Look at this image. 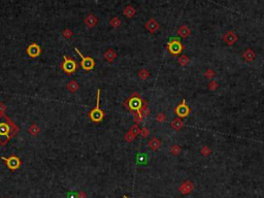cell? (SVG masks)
<instances>
[{
  "label": "cell",
  "mask_w": 264,
  "mask_h": 198,
  "mask_svg": "<svg viewBox=\"0 0 264 198\" xmlns=\"http://www.w3.org/2000/svg\"><path fill=\"white\" fill-rule=\"evenodd\" d=\"M243 57L245 58V60L248 61V62H252V61L255 59V53H254V51L252 50V49H248V50H246L243 52Z\"/></svg>",
  "instance_id": "16"
},
{
  "label": "cell",
  "mask_w": 264,
  "mask_h": 198,
  "mask_svg": "<svg viewBox=\"0 0 264 198\" xmlns=\"http://www.w3.org/2000/svg\"><path fill=\"white\" fill-rule=\"evenodd\" d=\"M138 77H139L141 79H143V81H145V79H148L149 77H150V72H149L147 69L143 68L138 71Z\"/></svg>",
  "instance_id": "23"
},
{
  "label": "cell",
  "mask_w": 264,
  "mask_h": 198,
  "mask_svg": "<svg viewBox=\"0 0 264 198\" xmlns=\"http://www.w3.org/2000/svg\"><path fill=\"white\" fill-rule=\"evenodd\" d=\"M129 132H131L132 134L133 135H138V134H140V129H139V127H138V125L137 124H134L133 126L130 128V130H129Z\"/></svg>",
  "instance_id": "25"
},
{
  "label": "cell",
  "mask_w": 264,
  "mask_h": 198,
  "mask_svg": "<svg viewBox=\"0 0 264 198\" xmlns=\"http://www.w3.org/2000/svg\"><path fill=\"white\" fill-rule=\"evenodd\" d=\"M124 198H128V197H127V196H126V195H125V196H124Z\"/></svg>",
  "instance_id": "38"
},
{
  "label": "cell",
  "mask_w": 264,
  "mask_h": 198,
  "mask_svg": "<svg viewBox=\"0 0 264 198\" xmlns=\"http://www.w3.org/2000/svg\"><path fill=\"white\" fill-rule=\"evenodd\" d=\"M134 138H135V135H133L131 132H129V131L125 134V140L128 141V143H132V141L134 140Z\"/></svg>",
  "instance_id": "28"
},
{
  "label": "cell",
  "mask_w": 264,
  "mask_h": 198,
  "mask_svg": "<svg viewBox=\"0 0 264 198\" xmlns=\"http://www.w3.org/2000/svg\"><path fill=\"white\" fill-rule=\"evenodd\" d=\"M103 56H104V59H105L107 62L111 63V62H114V60L117 58V53L115 52L114 50H111V49H108L105 53H104V55H103Z\"/></svg>",
  "instance_id": "14"
},
{
  "label": "cell",
  "mask_w": 264,
  "mask_h": 198,
  "mask_svg": "<svg viewBox=\"0 0 264 198\" xmlns=\"http://www.w3.org/2000/svg\"><path fill=\"white\" fill-rule=\"evenodd\" d=\"M193 189H194V185H193V183L191 181L184 182L180 186V188H179V190H180V192L182 193L183 195H187V194L191 193L193 191Z\"/></svg>",
  "instance_id": "9"
},
{
  "label": "cell",
  "mask_w": 264,
  "mask_h": 198,
  "mask_svg": "<svg viewBox=\"0 0 264 198\" xmlns=\"http://www.w3.org/2000/svg\"><path fill=\"white\" fill-rule=\"evenodd\" d=\"M5 109H6V106L4 105L3 103H0V118L3 116V114H4Z\"/></svg>",
  "instance_id": "35"
},
{
  "label": "cell",
  "mask_w": 264,
  "mask_h": 198,
  "mask_svg": "<svg viewBox=\"0 0 264 198\" xmlns=\"http://www.w3.org/2000/svg\"><path fill=\"white\" fill-rule=\"evenodd\" d=\"M9 132V127L6 123H0V135H7Z\"/></svg>",
  "instance_id": "21"
},
{
  "label": "cell",
  "mask_w": 264,
  "mask_h": 198,
  "mask_svg": "<svg viewBox=\"0 0 264 198\" xmlns=\"http://www.w3.org/2000/svg\"><path fill=\"white\" fill-rule=\"evenodd\" d=\"M215 75H216V72H215L214 70H211V69L206 70L205 73H204V77H205L206 79H211V77H214Z\"/></svg>",
  "instance_id": "31"
},
{
  "label": "cell",
  "mask_w": 264,
  "mask_h": 198,
  "mask_svg": "<svg viewBox=\"0 0 264 198\" xmlns=\"http://www.w3.org/2000/svg\"><path fill=\"white\" fill-rule=\"evenodd\" d=\"M223 39H224V41L226 42L228 45H234L235 42H236V40H237V35L235 34L234 31H228L224 34Z\"/></svg>",
  "instance_id": "10"
},
{
  "label": "cell",
  "mask_w": 264,
  "mask_h": 198,
  "mask_svg": "<svg viewBox=\"0 0 264 198\" xmlns=\"http://www.w3.org/2000/svg\"><path fill=\"white\" fill-rule=\"evenodd\" d=\"M209 88L211 89V91L217 90V88H218V83L215 82V81H211V82L209 84Z\"/></svg>",
  "instance_id": "33"
},
{
  "label": "cell",
  "mask_w": 264,
  "mask_h": 198,
  "mask_svg": "<svg viewBox=\"0 0 264 198\" xmlns=\"http://www.w3.org/2000/svg\"><path fill=\"white\" fill-rule=\"evenodd\" d=\"M109 24H111V27L117 28V27H119L120 25H121V20H120L118 17H114V18L111 19V21H109Z\"/></svg>",
  "instance_id": "24"
},
{
  "label": "cell",
  "mask_w": 264,
  "mask_h": 198,
  "mask_svg": "<svg viewBox=\"0 0 264 198\" xmlns=\"http://www.w3.org/2000/svg\"><path fill=\"white\" fill-rule=\"evenodd\" d=\"M149 148L151 149V150L153 151H157L159 150V148L161 147V140H159L157 137H153L152 139L149 140Z\"/></svg>",
  "instance_id": "13"
},
{
  "label": "cell",
  "mask_w": 264,
  "mask_h": 198,
  "mask_svg": "<svg viewBox=\"0 0 264 198\" xmlns=\"http://www.w3.org/2000/svg\"><path fill=\"white\" fill-rule=\"evenodd\" d=\"M181 152H182V148H181L180 145H172V147H171V153L173 154L174 156H177V155H179Z\"/></svg>",
  "instance_id": "26"
},
{
  "label": "cell",
  "mask_w": 264,
  "mask_h": 198,
  "mask_svg": "<svg viewBox=\"0 0 264 198\" xmlns=\"http://www.w3.org/2000/svg\"><path fill=\"white\" fill-rule=\"evenodd\" d=\"M75 52H77V54H79V56L82 58V62H81V65H82L83 69L84 70H87V71H89V70H92L94 67H95V61L93 60L91 57H84V56L82 55V53L79 51V49L75 48Z\"/></svg>",
  "instance_id": "4"
},
{
  "label": "cell",
  "mask_w": 264,
  "mask_h": 198,
  "mask_svg": "<svg viewBox=\"0 0 264 198\" xmlns=\"http://www.w3.org/2000/svg\"><path fill=\"white\" fill-rule=\"evenodd\" d=\"M145 28L151 32V33H155L159 29V23L155 19H150L147 23H145Z\"/></svg>",
  "instance_id": "12"
},
{
  "label": "cell",
  "mask_w": 264,
  "mask_h": 198,
  "mask_svg": "<svg viewBox=\"0 0 264 198\" xmlns=\"http://www.w3.org/2000/svg\"><path fill=\"white\" fill-rule=\"evenodd\" d=\"M191 33V30L188 28V26H186V25H183V26H181L179 29H177V34L180 35L181 37H183V38H186V37H188L189 35H190Z\"/></svg>",
  "instance_id": "15"
},
{
  "label": "cell",
  "mask_w": 264,
  "mask_h": 198,
  "mask_svg": "<svg viewBox=\"0 0 264 198\" xmlns=\"http://www.w3.org/2000/svg\"><path fill=\"white\" fill-rule=\"evenodd\" d=\"M62 35H63V37H65L66 39H69V38H71L72 37L73 33H72V31L70 29H64L63 31H62Z\"/></svg>",
  "instance_id": "27"
},
{
  "label": "cell",
  "mask_w": 264,
  "mask_h": 198,
  "mask_svg": "<svg viewBox=\"0 0 264 198\" xmlns=\"http://www.w3.org/2000/svg\"><path fill=\"white\" fill-rule=\"evenodd\" d=\"M179 63H180V65H182V66H187L188 64H189V62H190V58L188 57V56H186V55H182L179 58Z\"/></svg>",
  "instance_id": "22"
},
{
  "label": "cell",
  "mask_w": 264,
  "mask_h": 198,
  "mask_svg": "<svg viewBox=\"0 0 264 198\" xmlns=\"http://www.w3.org/2000/svg\"><path fill=\"white\" fill-rule=\"evenodd\" d=\"M62 68H63L64 72L68 74L73 73L75 70H77V63L75 61L72 60V59L68 58V57H64V62L62 64Z\"/></svg>",
  "instance_id": "5"
},
{
  "label": "cell",
  "mask_w": 264,
  "mask_h": 198,
  "mask_svg": "<svg viewBox=\"0 0 264 198\" xmlns=\"http://www.w3.org/2000/svg\"><path fill=\"white\" fill-rule=\"evenodd\" d=\"M123 13H124V16L127 17V18H132V17L136 13V9H135L132 5H127L126 7L124 8Z\"/></svg>",
  "instance_id": "17"
},
{
  "label": "cell",
  "mask_w": 264,
  "mask_h": 198,
  "mask_svg": "<svg viewBox=\"0 0 264 198\" xmlns=\"http://www.w3.org/2000/svg\"><path fill=\"white\" fill-rule=\"evenodd\" d=\"M167 50L169 51V53L172 55H180L182 53V51L184 50V45H182V42L180 39L177 38H173L172 40L167 43Z\"/></svg>",
  "instance_id": "3"
},
{
  "label": "cell",
  "mask_w": 264,
  "mask_h": 198,
  "mask_svg": "<svg viewBox=\"0 0 264 198\" xmlns=\"http://www.w3.org/2000/svg\"><path fill=\"white\" fill-rule=\"evenodd\" d=\"M156 120H157V122H159V123H164V122H165V120H166L165 114H163V113H160V114H158V115H157V117H156Z\"/></svg>",
  "instance_id": "29"
},
{
  "label": "cell",
  "mask_w": 264,
  "mask_h": 198,
  "mask_svg": "<svg viewBox=\"0 0 264 198\" xmlns=\"http://www.w3.org/2000/svg\"><path fill=\"white\" fill-rule=\"evenodd\" d=\"M77 198H87L86 193L83 192V191H79V193H77Z\"/></svg>",
  "instance_id": "36"
},
{
  "label": "cell",
  "mask_w": 264,
  "mask_h": 198,
  "mask_svg": "<svg viewBox=\"0 0 264 198\" xmlns=\"http://www.w3.org/2000/svg\"><path fill=\"white\" fill-rule=\"evenodd\" d=\"M84 23L86 26H88L89 28H92V27H95L98 23V19L96 16H94L93 13H90L88 15L84 20Z\"/></svg>",
  "instance_id": "11"
},
{
  "label": "cell",
  "mask_w": 264,
  "mask_h": 198,
  "mask_svg": "<svg viewBox=\"0 0 264 198\" xmlns=\"http://www.w3.org/2000/svg\"><path fill=\"white\" fill-rule=\"evenodd\" d=\"M140 134H141L143 137H147V136L150 134V130H149L148 128H143V129L140 130Z\"/></svg>",
  "instance_id": "34"
},
{
  "label": "cell",
  "mask_w": 264,
  "mask_h": 198,
  "mask_svg": "<svg viewBox=\"0 0 264 198\" xmlns=\"http://www.w3.org/2000/svg\"><path fill=\"white\" fill-rule=\"evenodd\" d=\"M40 53H41V49H40V47L37 43H35V42H33V43H31V45L27 48V54L31 57V58H36V57H38V56L40 55Z\"/></svg>",
  "instance_id": "8"
},
{
  "label": "cell",
  "mask_w": 264,
  "mask_h": 198,
  "mask_svg": "<svg viewBox=\"0 0 264 198\" xmlns=\"http://www.w3.org/2000/svg\"><path fill=\"white\" fill-rule=\"evenodd\" d=\"M4 198H7V197H4Z\"/></svg>",
  "instance_id": "39"
},
{
  "label": "cell",
  "mask_w": 264,
  "mask_h": 198,
  "mask_svg": "<svg viewBox=\"0 0 264 198\" xmlns=\"http://www.w3.org/2000/svg\"><path fill=\"white\" fill-rule=\"evenodd\" d=\"M140 114H141L143 117H148L149 115H150V109H149V107H147L145 105L143 106L141 111H140Z\"/></svg>",
  "instance_id": "32"
},
{
  "label": "cell",
  "mask_w": 264,
  "mask_h": 198,
  "mask_svg": "<svg viewBox=\"0 0 264 198\" xmlns=\"http://www.w3.org/2000/svg\"><path fill=\"white\" fill-rule=\"evenodd\" d=\"M28 132H29L30 134L33 135V136H35V135H37L38 133L40 132V128L38 126H37L36 124H32L31 126L28 128Z\"/></svg>",
  "instance_id": "20"
},
{
  "label": "cell",
  "mask_w": 264,
  "mask_h": 198,
  "mask_svg": "<svg viewBox=\"0 0 264 198\" xmlns=\"http://www.w3.org/2000/svg\"><path fill=\"white\" fill-rule=\"evenodd\" d=\"M127 102H128V108H129L130 111H136V113H137V116L143 119V116L140 114V111H141V108H143V100H141V98H140L136 93H134V94L129 98V100H127Z\"/></svg>",
  "instance_id": "1"
},
{
  "label": "cell",
  "mask_w": 264,
  "mask_h": 198,
  "mask_svg": "<svg viewBox=\"0 0 264 198\" xmlns=\"http://www.w3.org/2000/svg\"><path fill=\"white\" fill-rule=\"evenodd\" d=\"M190 107L186 104V100L183 99L182 102L179 104V105L175 107V114L179 116V118H186L190 115Z\"/></svg>",
  "instance_id": "6"
},
{
  "label": "cell",
  "mask_w": 264,
  "mask_h": 198,
  "mask_svg": "<svg viewBox=\"0 0 264 198\" xmlns=\"http://www.w3.org/2000/svg\"><path fill=\"white\" fill-rule=\"evenodd\" d=\"M68 198H77V194H74V193H69Z\"/></svg>",
  "instance_id": "37"
},
{
  "label": "cell",
  "mask_w": 264,
  "mask_h": 198,
  "mask_svg": "<svg viewBox=\"0 0 264 198\" xmlns=\"http://www.w3.org/2000/svg\"><path fill=\"white\" fill-rule=\"evenodd\" d=\"M99 101H100V89L97 90V99H96V107L93 108L92 111H90L89 117L93 122L98 123V122H101L104 118V113L100 109L99 107Z\"/></svg>",
  "instance_id": "2"
},
{
  "label": "cell",
  "mask_w": 264,
  "mask_h": 198,
  "mask_svg": "<svg viewBox=\"0 0 264 198\" xmlns=\"http://www.w3.org/2000/svg\"><path fill=\"white\" fill-rule=\"evenodd\" d=\"M201 154L203 155L204 157H207L211 154V149L209 148V147H202V149H201Z\"/></svg>",
  "instance_id": "30"
},
{
  "label": "cell",
  "mask_w": 264,
  "mask_h": 198,
  "mask_svg": "<svg viewBox=\"0 0 264 198\" xmlns=\"http://www.w3.org/2000/svg\"><path fill=\"white\" fill-rule=\"evenodd\" d=\"M1 159H2L3 161L6 162V165H7V167L11 170H16V169H18L19 167L21 166V160L18 158L17 156H11L9 157V158H5V157H1Z\"/></svg>",
  "instance_id": "7"
},
{
  "label": "cell",
  "mask_w": 264,
  "mask_h": 198,
  "mask_svg": "<svg viewBox=\"0 0 264 198\" xmlns=\"http://www.w3.org/2000/svg\"><path fill=\"white\" fill-rule=\"evenodd\" d=\"M171 127L174 130L179 131V130H181L183 127H184V122H183L180 118H177V119H174L173 121L171 122Z\"/></svg>",
  "instance_id": "19"
},
{
  "label": "cell",
  "mask_w": 264,
  "mask_h": 198,
  "mask_svg": "<svg viewBox=\"0 0 264 198\" xmlns=\"http://www.w3.org/2000/svg\"><path fill=\"white\" fill-rule=\"evenodd\" d=\"M79 89V85L75 81H70L67 83V90L71 93H75Z\"/></svg>",
  "instance_id": "18"
}]
</instances>
